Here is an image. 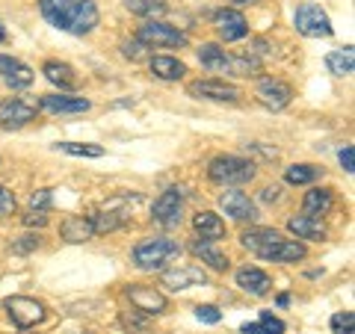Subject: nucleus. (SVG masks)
<instances>
[{"mask_svg": "<svg viewBox=\"0 0 355 334\" xmlns=\"http://www.w3.org/2000/svg\"><path fill=\"white\" fill-rule=\"evenodd\" d=\"M39 12L51 27L74 36L92 33L101 21L95 0H39Z\"/></svg>", "mask_w": 355, "mask_h": 334, "instance_id": "obj_1", "label": "nucleus"}, {"mask_svg": "<svg viewBox=\"0 0 355 334\" xmlns=\"http://www.w3.org/2000/svg\"><path fill=\"white\" fill-rule=\"evenodd\" d=\"M198 62H202L207 71H225V74H240V77L258 74V62L254 60L228 57L219 44H202V48H198Z\"/></svg>", "mask_w": 355, "mask_h": 334, "instance_id": "obj_2", "label": "nucleus"}, {"mask_svg": "<svg viewBox=\"0 0 355 334\" xmlns=\"http://www.w3.org/2000/svg\"><path fill=\"white\" fill-rule=\"evenodd\" d=\"M181 254V246H178L175 240L169 237H148L142 240L137 249H133V263L139 266V270H163L166 263L172 258Z\"/></svg>", "mask_w": 355, "mask_h": 334, "instance_id": "obj_3", "label": "nucleus"}, {"mask_svg": "<svg viewBox=\"0 0 355 334\" xmlns=\"http://www.w3.org/2000/svg\"><path fill=\"white\" fill-rule=\"evenodd\" d=\"M207 175L214 184H225V186H237L246 184L254 177V166L243 157H234V154H219V157L210 160Z\"/></svg>", "mask_w": 355, "mask_h": 334, "instance_id": "obj_4", "label": "nucleus"}, {"mask_svg": "<svg viewBox=\"0 0 355 334\" xmlns=\"http://www.w3.org/2000/svg\"><path fill=\"white\" fill-rule=\"evenodd\" d=\"M137 42H142L146 48H184L187 33L172 24H163V21H146L137 33Z\"/></svg>", "mask_w": 355, "mask_h": 334, "instance_id": "obj_5", "label": "nucleus"}, {"mask_svg": "<svg viewBox=\"0 0 355 334\" xmlns=\"http://www.w3.org/2000/svg\"><path fill=\"white\" fill-rule=\"evenodd\" d=\"M3 308H6L9 319H12L18 328H33L48 317V308H44L42 302H36V299H30V296H9L3 302Z\"/></svg>", "mask_w": 355, "mask_h": 334, "instance_id": "obj_6", "label": "nucleus"}, {"mask_svg": "<svg viewBox=\"0 0 355 334\" xmlns=\"http://www.w3.org/2000/svg\"><path fill=\"white\" fill-rule=\"evenodd\" d=\"M293 24H296V33H302V36H308V39L331 36V21L317 3H302L299 6L296 15H293Z\"/></svg>", "mask_w": 355, "mask_h": 334, "instance_id": "obj_7", "label": "nucleus"}, {"mask_svg": "<svg viewBox=\"0 0 355 334\" xmlns=\"http://www.w3.org/2000/svg\"><path fill=\"white\" fill-rule=\"evenodd\" d=\"M181 207H184V193L178 186H169L166 193L154 202V207H151V216H154V222L157 225H163V228H172V225H178L181 222Z\"/></svg>", "mask_w": 355, "mask_h": 334, "instance_id": "obj_8", "label": "nucleus"}, {"mask_svg": "<svg viewBox=\"0 0 355 334\" xmlns=\"http://www.w3.org/2000/svg\"><path fill=\"white\" fill-rule=\"evenodd\" d=\"M125 296L130 299V305L146 317H157L166 310V296L157 290V287H146V284H130Z\"/></svg>", "mask_w": 355, "mask_h": 334, "instance_id": "obj_9", "label": "nucleus"}, {"mask_svg": "<svg viewBox=\"0 0 355 334\" xmlns=\"http://www.w3.org/2000/svg\"><path fill=\"white\" fill-rule=\"evenodd\" d=\"M190 95L196 98H205V101H219V104H234L240 101V89L237 86H231L225 80H196L190 83Z\"/></svg>", "mask_w": 355, "mask_h": 334, "instance_id": "obj_10", "label": "nucleus"}, {"mask_svg": "<svg viewBox=\"0 0 355 334\" xmlns=\"http://www.w3.org/2000/svg\"><path fill=\"white\" fill-rule=\"evenodd\" d=\"M258 101L266 107V109H272V113H279V109H284L287 104H291V98H293V89L287 86L284 80H275V77H263V80L258 83Z\"/></svg>", "mask_w": 355, "mask_h": 334, "instance_id": "obj_11", "label": "nucleus"}, {"mask_svg": "<svg viewBox=\"0 0 355 334\" xmlns=\"http://www.w3.org/2000/svg\"><path fill=\"white\" fill-rule=\"evenodd\" d=\"M36 116L39 107L21 101V98H9L0 104V128H24L30 121H36Z\"/></svg>", "mask_w": 355, "mask_h": 334, "instance_id": "obj_12", "label": "nucleus"}, {"mask_svg": "<svg viewBox=\"0 0 355 334\" xmlns=\"http://www.w3.org/2000/svg\"><path fill=\"white\" fill-rule=\"evenodd\" d=\"M219 207L225 210V216L237 219V222H254L258 219V207H254V202L249 195L237 193V189H228V193L219 195Z\"/></svg>", "mask_w": 355, "mask_h": 334, "instance_id": "obj_13", "label": "nucleus"}, {"mask_svg": "<svg viewBox=\"0 0 355 334\" xmlns=\"http://www.w3.org/2000/svg\"><path fill=\"white\" fill-rule=\"evenodd\" d=\"M207 281V272L202 270V266H178V270H169L163 272L160 284L169 287V290H190V287H198Z\"/></svg>", "mask_w": 355, "mask_h": 334, "instance_id": "obj_14", "label": "nucleus"}, {"mask_svg": "<svg viewBox=\"0 0 355 334\" xmlns=\"http://www.w3.org/2000/svg\"><path fill=\"white\" fill-rule=\"evenodd\" d=\"M214 24H216V33L222 42H240L249 33L246 18H243V12H237V9H219Z\"/></svg>", "mask_w": 355, "mask_h": 334, "instance_id": "obj_15", "label": "nucleus"}, {"mask_svg": "<svg viewBox=\"0 0 355 334\" xmlns=\"http://www.w3.org/2000/svg\"><path fill=\"white\" fill-rule=\"evenodd\" d=\"M0 74H3L6 86H12V89H30L33 80H36L30 65H24L15 57H3V53H0Z\"/></svg>", "mask_w": 355, "mask_h": 334, "instance_id": "obj_16", "label": "nucleus"}, {"mask_svg": "<svg viewBox=\"0 0 355 334\" xmlns=\"http://www.w3.org/2000/svg\"><path fill=\"white\" fill-rule=\"evenodd\" d=\"M42 109H48V113H60V116H74V113H86L89 104L86 98H74V95H42L39 101Z\"/></svg>", "mask_w": 355, "mask_h": 334, "instance_id": "obj_17", "label": "nucleus"}, {"mask_svg": "<svg viewBox=\"0 0 355 334\" xmlns=\"http://www.w3.org/2000/svg\"><path fill=\"white\" fill-rule=\"evenodd\" d=\"M60 234H62L65 243L80 246V243H89L95 237V228H92V219L89 216H65L62 225H60Z\"/></svg>", "mask_w": 355, "mask_h": 334, "instance_id": "obj_18", "label": "nucleus"}, {"mask_svg": "<svg viewBox=\"0 0 355 334\" xmlns=\"http://www.w3.org/2000/svg\"><path fill=\"white\" fill-rule=\"evenodd\" d=\"M305 243H299V240H279L275 246L266 249L261 258L263 261H272V263H296V261H302L305 258Z\"/></svg>", "mask_w": 355, "mask_h": 334, "instance_id": "obj_19", "label": "nucleus"}, {"mask_svg": "<svg viewBox=\"0 0 355 334\" xmlns=\"http://www.w3.org/2000/svg\"><path fill=\"white\" fill-rule=\"evenodd\" d=\"M282 240V234L275 231V228H249L246 234L240 237V243H243V249H249V252H254L261 258V254L270 249V246H275V243Z\"/></svg>", "mask_w": 355, "mask_h": 334, "instance_id": "obj_20", "label": "nucleus"}, {"mask_svg": "<svg viewBox=\"0 0 355 334\" xmlns=\"http://www.w3.org/2000/svg\"><path fill=\"white\" fill-rule=\"evenodd\" d=\"M287 231L296 234V240H326V225L314 216H291L287 219Z\"/></svg>", "mask_w": 355, "mask_h": 334, "instance_id": "obj_21", "label": "nucleus"}, {"mask_svg": "<svg viewBox=\"0 0 355 334\" xmlns=\"http://www.w3.org/2000/svg\"><path fill=\"white\" fill-rule=\"evenodd\" d=\"M237 287L240 290H246L249 296H266L270 293V275L261 272V270H254V266H246V270H240L237 272Z\"/></svg>", "mask_w": 355, "mask_h": 334, "instance_id": "obj_22", "label": "nucleus"}, {"mask_svg": "<svg viewBox=\"0 0 355 334\" xmlns=\"http://www.w3.org/2000/svg\"><path fill=\"white\" fill-rule=\"evenodd\" d=\"M193 228L198 231V237L207 240V243H216V240L225 237V222H222L216 213H210V210L193 216Z\"/></svg>", "mask_w": 355, "mask_h": 334, "instance_id": "obj_23", "label": "nucleus"}, {"mask_svg": "<svg viewBox=\"0 0 355 334\" xmlns=\"http://www.w3.org/2000/svg\"><path fill=\"white\" fill-rule=\"evenodd\" d=\"M42 74L48 77L53 86H60V89H74L77 86V74H74L71 65H65V62H57V60L44 62L42 65Z\"/></svg>", "mask_w": 355, "mask_h": 334, "instance_id": "obj_24", "label": "nucleus"}, {"mask_svg": "<svg viewBox=\"0 0 355 334\" xmlns=\"http://www.w3.org/2000/svg\"><path fill=\"white\" fill-rule=\"evenodd\" d=\"M331 204H335V198H331V189H320V186H314L311 193H305V202H302L305 216H314V219L329 213Z\"/></svg>", "mask_w": 355, "mask_h": 334, "instance_id": "obj_25", "label": "nucleus"}, {"mask_svg": "<svg viewBox=\"0 0 355 334\" xmlns=\"http://www.w3.org/2000/svg\"><path fill=\"white\" fill-rule=\"evenodd\" d=\"M151 74L160 80H181L187 74V65L175 57H151Z\"/></svg>", "mask_w": 355, "mask_h": 334, "instance_id": "obj_26", "label": "nucleus"}, {"mask_svg": "<svg viewBox=\"0 0 355 334\" xmlns=\"http://www.w3.org/2000/svg\"><path fill=\"white\" fill-rule=\"evenodd\" d=\"M326 69L335 74V77H349L352 69H355V53L352 48L347 44V48H340V51H331L329 57H326Z\"/></svg>", "mask_w": 355, "mask_h": 334, "instance_id": "obj_27", "label": "nucleus"}, {"mask_svg": "<svg viewBox=\"0 0 355 334\" xmlns=\"http://www.w3.org/2000/svg\"><path fill=\"white\" fill-rule=\"evenodd\" d=\"M193 252L202 258L207 266H214V270H219V272H225L228 270V258H225V252H219L214 243H207V240H198V243H193Z\"/></svg>", "mask_w": 355, "mask_h": 334, "instance_id": "obj_28", "label": "nucleus"}, {"mask_svg": "<svg viewBox=\"0 0 355 334\" xmlns=\"http://www.w3.org/2000/svg\"><path fill=\"white\" fill-rule=\"evenodd\" d=\"M128 12L139 15V18H148V21H157L160 15H166V0H125Z\"/></svg>", "mask_w": 355, "mask_h": 334, "instance_id": "obj_29", "label": "nucleus"}, {"mask_svg": "<svg viewBox=\"0 0 355 334\" xmlns=\"http://www.w3.org/2000/svg\"><path fill=\"white\" fill-rule=\"evenodd\" d=\"M317 177H320V169L317 166H311V163H296V166H291V169L284 172V181L296 184V186L311 184V181H317Z\"/></svg>", "mask_w": 355, "mask_h": 334, "instance_id": "obj_30", "label": "nucleus"}, {"mask_svg": "<svg viewBox=\"0 0 355 334\" xmlns=\"http://www.w3.org/2000/svg\"><path fill=\"white\" fill-rule=\"evenodd\" d=\"M53 148L65 151V154H74V157H104V148L92 146V142H57Z\"/></svg>", "mask_w": 355, "mask_h": 334, "instance_id": "obj_31", "label": "nucleus"}, {"mask_svg": "<svg viewBox=\"0 0 355 334\" xmlns=\"http://www.w3.org/2000/svg\"><path fill=\"white\" fill-rule=\"evenodd\" d=\"M89 219H92L95 234H110V231L121 228V222H125L119 213H107V210H101V213H95V216H89Z\"/></svg>", "mask_w": 355, "mask_h": 334, "instance_id": "obj_32", "label": "nucleus"}, {"mask_svg": "<svg viewBox=\"0 0 355 334\" xmlns=\"http://www.w3.org/2000/svg\"><path fill=\"white\" fill-rule=\"evenodd\" d=\"M331 334H355V314L352 310H340V314L331 317Z\"/></svg>", "mask_w": 355, "mask_h": 334, "instance_id": "obj_33", "label": "nucleus"}, {"mask_svg": "<svg viewBox=\"0 0 355 334\" xmlns=\"http://www.w3.org/2000/svg\"><path fill=\"white\" fill-rule=\"evenodd\" d=\"M39 246H42V237H39V234H24L21 240H15V243H12V252L27 254V252H36Z\"/></svg>", "mask_w": 355, "mask_h": 334, "instance_id": "obj_34", "label": "nucleus"}, {"mask_svg": "<svg viewBox=\"0 0 355 334\" xmlns=\"http://www.w3.org/2000/svg\"><path fill=\"white\" fill-rule=\"evenodd\" d=\"M196 317L202 319V322H207V326H216V322L222 319V314H219L216 305H198V308H196Z\"/></svg>", "mask_w": 355, "mask_h": 334, "instance_id": "obj_35", "label": "nucleus"}, {"mask_svg": "<svg viewBox=\"0 0 355 334\" xmlns=\"http://www.w3.org/2000/svg\"><path fill=\"white\" fill-rule=\"evenodd\" d=\"M51 207V189H36V193L30 195V210H48Z\"/></svg>", "mask_w": 355, "mask_h": 334, "instance_id": "obj_36", "label": "nucleus"}, {"mask_svg": "<svg viewBox=\"0 0 355 334\" xmlns=\"http://www.w3.org/2000/svg\"><path fill=\"white\" fill-rule=\"evenodd\" d=\"M258 322H261V326H263L266 331H270V334H284V322H282L279 317H272L270 310H263Z\"/></svg>", "mask_w": 355, "mask_h": 334, "instance_id": "obj_37", "label": "nucleus"}, {"mask_svg": "<svg viewBox=\"0 0 355 334\" xmlns=\"http://www.w3.org/2000/svg\"><path fill=\"white\" fill-rule=\"evenodd\" d=\"M15 210V195L9 193V189L0 184V216H9Z\"/></svg>", "mask_w": 355, "mask_h": 334, "instance_id": "obj_38", "label": "nucleus"}, {"mask_svg": "<svg viewBox=\"0 0 355 334\" xmlns=\"http://www.w3.org/2000/svg\"><path fill=\"white\" fill-rule=\"evenodd\" d=\"M142 317H146V314H142ZM142 317H139V310H133V317H125L121 322H125L128 331H146L148 328V319H142Z\"/></svg>", "mask_w": 355, "mask_h": 334, "instance_id": "obj_39", "label": "nucleus"}, {"mask_svg": "<svg viewBox=\"0 0 355 334\" xmlns=\"http://www.w3.org/2000/svg\"><path fill=\"white\" fill-rule=\"evenodd\" d=\"M121 51H125V57H128V60H142V57H146V51H148V48H146L142 42H128Z\"/></svg>", "mask_w": 355, "mask_h": 334, "instance_id": "obj_40", "label": "nucleus"}, {"mask_svg": "<svg viewBox=\"0 0 355 334\" xmlns=\"http://www.w3.org/2000/svg\"><path fill=\"white\" fill-rule=\"evenodd\" d=\"M340 166H343V172H355V148L352 146H343V151H340Z\"/></svg>", "mask_w": 355, "mask_h": 334, "instance_id": "obj_41", "label": "nucleus"}, {"mask_svg": "<svg viewBox=\"0 0 355 334\" xmlns=\"http://www.w3.org/2000/svg\"><path fill=\"white\" fill-rule=\"evenodd\" d=\"M24 225L27 228H44V225H48V216H44L42 210H30V213L24 216Z\"/></svg>", "mask_w": 355, "mask_h": 334, "instance_id": "obj_42", "label": "nucleus"}, {"mask_svg": "<svg viewBox=\"0 0 355 334\" xmlns=\"http://www.w3.org/2000/svg\"><path fill=\"white\" fill-rule=\"evenodd\" d=\"M279 193H282L279 186H266L261 193V198H263V202H279Z\"/></svg>", "mask_w": 355, "mask_h": 334, "instance_id": "obj_43", "label": "nucleus"}, {"mask_svg": "<svg viewBox=\"0 0 355 334\" xmlns=\"http://www.w3.org/2000/svg\"><path fill=\"white\" fill-rule=\"evenodd\" d=\"M243 334H270V331H266L261 322H246V326H243Z\"/></svg>", "mask_w": 355, "mask_h": 334, "instance_id": "obj_44", "label": "nucleus"}, {"mask_svg": "<svg viewBox=\"0 0 355 334\" xmlns=\"http://www.w3.org/2000/svg\"><path fill=\"white\" fill-rule=\"evenodd\" d=\"M231 3H237V6H249V3H254V0H231Z\"/></svg>", "mask_w": 355, "mask_h": 334, "instance_id": "obj_45", "label": "nucleus"}, {"mask_svg": "<svg viewBox=\"0 0 355 334\" xmlns=\"http://www.w3.org/2000/svg\"><path fill=\"white\" fill-rule=\"evenodd\" d=\"M6 39V30H3V24H0V42H3Z\"/></svg>", "mask_w": 355, "mask_h": 334, "instance_id": "obj_46", "label": "nucleus"}]
</instances>
